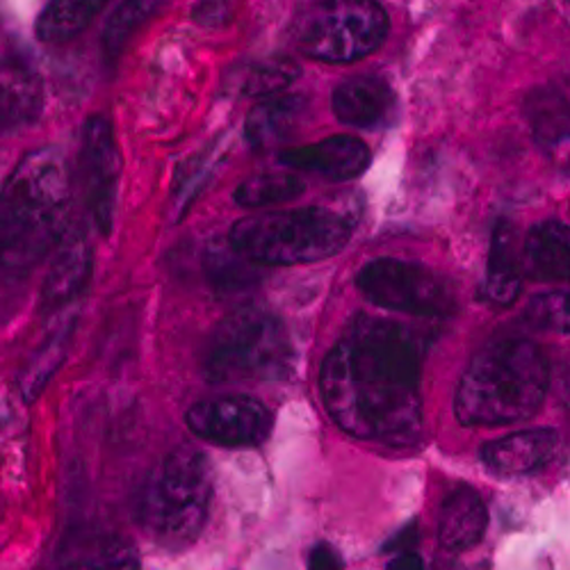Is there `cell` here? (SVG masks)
<instances>
[{
  "instance_id": "cell-1",
  "label": "cell",
  "mask_w": 570,
  "mask_h": 570,
  "mask_svg": "<svg viewBox=\"0 0 570 570\" xmlns=\"http://www.w3.org/2000/svg\"><path fill=\"white\" fill-rule=\"evenodd\" d=\"M420 361V338L411 328L358 315L322 361L326 413L361 441L413 445L422 432Z\"/></svg>"
},
{
  "instance_id": "cell-2",
  "label": "cell",
  "mask_w": 570,
  "mask_h": 570,
  "mask_svg": "<svg viewBox=\"0 0 570 570\" xmlns=\"http://www.w3.org/2000/svg\"><path fill=\"white\" fill-rule=\"evenodd\" d=\"M71 174L58 149L30 151L0 193V267L26 276L60 243L69 226Z\"/></svg>"
},
{
  "instance_id": "cell-3",
  "label": "cell",
  "mask_w": 570,
  "mask_h": 570,
  "mask_svg": "<svg viewBox=\"0 0 570 570\" xmlns=\"http://www.w3.org/2000/svg\"><path fill=\"white\" fill-rule=\"evenodd\" d=\"M550 386L543 350L528 338L498 341L472 358L461 376L454 413L465 426H502L530 420Z\"/></svg>"
},
{
  "instance_id": "cell-4",
  "label": "cell",
  "mask_w": 570,
  "mask_h": 570,
  "mask_svg": "<svg viewBox=\"0 0 570 570\" xmlns=\"http://www.w3.org/2000/svg\"><path fill=\"white\" fill-rule=\"evenodd\" d=\"M210 498L208 456L199 448L178 445L151 472L139 502V522L158 546L185 548L202 534Z\"/></svg>"
},
{
  "instance_id": "cell-5",
  "label": "cell",
  "mask_w": 570,
  "mask_h": 570,
  "mask_svg": "<svg viewBox=\"0 0 570 570\" xmlns=\"http://www.w3.org/2000/svg\"><path fill=\"white\" fill-rule=\"evenodd\" d=\"M350 222L328 208L261 213L235 222L228 243L256 265H306L341 254Z\"/></svg>"
},
{
  "instance_id": "cell-6",
  "label": "cell",
  "mask_w": 570,
  "mask_h": 570,
  "mask_svg": "<svg viewBox=\"0 0 570 570\" xmlns=\"http://www.w3.org/2000/svg\"><path fill=\"white\" fill-rule=\"evenodd\" d=\"M288 331L267 311L240 308L226 317L204 354V374L213 384L281 379L291 372Z\"/></svg>"
},
{
  "instance_id": "cell-7",
  "label": "cell",
  "mask_w": 570,
  "mask_h": 570,
  "mask_svg": "<svg viewBox=\"0 0 570 570\" xmlns=\"http://www.w3.org/2000/svg\"><path fill=\"white\" fill-rule=\"evenodd\" d=\"M391 19L376 0H322L295 23L297 49L317 62L350 65L374 53Z\"/></svg>"
},
{
  "instance_id": "cell-8",
  "label": "cell",
  "mask_w": 570,
  "mask_h": 570,
  "mask_svg": "<svg viewBox=\"0 0 570 570\" xmlns=\"http://www.w3.org/2000/svg\"><path fill=\"white\" fill-rule=\"evenodd\" d=\"M358 293L374 306L411 315H450L456 306L450 283L430 267L376 258L356 274Z\"/></svg>"
},
{
  "instance_id": "cell-9",
  "label": "cell",
  "mask_w": 570,
  "mask_h": 570,
  "mask_svg": "<svg viewBox=\"0 0 570 570\" xmlns=\"http://www.w3.org/2000/svg\"><path fill=\"white\" fill-rule=\"evenodd\" d=\"M187 430L197 439L222 448H249L267 439L269 411L249 395H224L189 406Z\"/></svg>"
},
{
  "instance_id": "cell-10",
  "label": "cell",
  "mask_w": 570,
  "mask_h": 570,
  "mask_svg": "<svg viewBox=\"0 0 570 570\" xmlns=\"http://www.w3.org/2000/svg\"><path fill=\"white\" fill-rule=\"evenodd\" d=\"M80 167L87 189V204L104 235L110 233L115 219L117 180H119V149L112 132V124L97 115L87 119L82 128Z\"/></svg>"
},
{
  "instance_id": "cell-11",
  "label": "cell",
  "mask_w": 570,
  "mask_h": 570,
  "mask_svg": "<svg viewBox=\"0 0 570 570\" xmlns=\"http://www.w3.org/2000/svg\"><path fill=\"white\" fill-rule=\"evenodd\" d=\"M53 252L56 256L41 291L43 313H56L69 306L80 297L91 278V245L80 224L67 226Z\"/></svg>"
},
{
  "instance_id": "cell-12",
  "label": "cell",
  "mask_w": 570,
  "mask_h": 570,
  "mask_svg": "<svg viewBox=\"0 0 570 570\" xmlns=\"http://www.w3.org/2000/svg\"><path fill=\"white\" fill-rule=\"evenodd\" d=\"M56 570H139L135 548L106 530H78L69 534L58 554Z\"/></svg>"
},
{
  "instance_id": "cell-13",
  "label": "cell",
  "mask_w": 570,
  "mask_h": 570,
  "mask_svg": "<svg viewBox=\"0 0 570 570\" xmlns=\"http://www.w3.org/2000/svg\"><path fill=\"white\" fill-rule=\"evenodd\" d=\"M281 163L291 169L315 171L331 180H352L370 167V149L358 137L336 135L311 147L283 151Z\"/></svg>"
},
{
  "instance_id": "cell-14",
  "label": "cell",
  "mask_w": 570,
  "mask_h": 570,
  "mask_svg": "<svg viewBox=\"0 0 570 570\" xmlns=\"http://www.w3.org/2000/svg\"><path fill=\"white\" fill-rule=\"evenodd\" d=\"M559 450V436L552 430H525L491 441L482 450L489 470L507 478L532 474L546 468Z\"/></svg>"
},
{
  "instance_id": "cell-15",
  "label": "cell",
  "mask_w": 570,
  "mask_h": 570,
  "mask_svg": "<svg viewBox=\"0 0 570 570\" xmlns=\"http://www.w3.org/2000/svg\"><path fill=\"white\" fill-rule=\"evenodd\" d=\"M308 112L311 106L304 97H272L258 104L245 121L249 147L263 154L288 145L302 132Z\"/></svg>"
},
{
  "instance_id": "cell-16",
  "label": "cell",
  "mask_w": 570,
  "mask_h": 570,
  "mask_svg": "<svg viewBox=\"0 0 570 570\" xmlns=\"http://www.w3.org/2000/svg\"><path fill=\"white\" fill-rule=\"evenodd\" d=\"M528 117L541 151L557 169L570 174V91L543 89L534 94Z\"/></svg>"
},
{
  "instance_id": "cell-17",
  "label": "cell",
  "mask_w": 570,
  "mask_h": 570,
  "mask_svg": "<svg viewBox=\"0 0 570 570\" xmlns=\"http://www.w3.org/2000/svg\"><path fill=\"white\" fill-rule=\"evenodd\" d=\"M39 76L21 60H0V132L21 130L41 115Z\"/></svg>"
},
{
  "instance_id": "cell-18",
  "label": "cell",
  "mask_w": 570,
  "mask_h": 570,
  "mask_svg": "<svg viewBox=\"0 0 570 570\" xmlns=\"http://www.w3.org/2000/svg\"><path fill=\"white\" fill-rule=\"evenodd\" d=\"M395 108V91L384 78L358 76L345 80L334 91V112L352 128H374L384 124Z\"/></svg>"
},
{
  "instance_id": "cell-19",
  "label": "cell",
  "mask_w": 570,
  "mask_h": 570,
  "mask_svg": "<svg viewBox=\"0 0 570 570\" xmlns=\"http://www.w3.org/2000/svg\"><path fill=\"white\" fill-rule=\"evenodd\" d=\"M522 272L537 281L570 283V228L559 222L537 224L520 249Z\"/></svg>"
},
{
  "instance_id": "cell-20",
  "label": "cell",
  "mask_w": 570,
  "mask_h": 570,
  "mask_svg": "<svg viewBox=\"0 0 570 570\" xmlns=\"http://www.w3.org/2000/svg\"><path fill=\"white\" fill-rule=\"evenodd\" d=\"M489 525V511L474 489L461 487L450 493L441 509L439 541L448 550H465L484 539Z\"/></svg>"
},
{
  "instance_id": "cell-21",
  "label": "cell",
  "mask_w": 570,
  "mask_h": 570,
  "mask_svg": "<svg viewBox=\"0 0 570 570\" xmlns=\"http://www.w3.org/2000/svg\"><path fill=\"white\" fill-rule=\"evenodd\" d=\"M522 288V261L515 243V228L498 222L491 237V256L484 281V299L491 306H511Z\"/></svg>"
},
{
  "instance_id": "cell-22",
  "label": "cell",
  "mask_w": 570,
  "mask_h": 570,
  "mask_svg": "<svg viewBox=\"0 0 570 570\" xmlns=\"http://www.w3.org/2000/svg\"><path fill=\"white\" fill-rule=\"evenodd\" d=\"M110 0H51L37 19V37L43 43H62L85 32Z\"/></svg>"
},
{
  "instance_id": "cell-23",
  "label": "cell",
  "mask_w": 570,
  "mask_h": 570,
  "mask_svg": "<svg viewBox=\"0 0 570 570\" xmlns=\"http://www.w3.org/2000/svg\"><path fill=\"white\" fill-rule=\"evenodd\" d=\"M73 320L60 322L49 338L41 343V347L32 354V358L26 363L21 376H19V391L26 397V402H32L41 395V391L49 386L53 374L62 367L71 341H73Z\"/></svg>"
},
{
  "instance_id": "cell-24",
  "label": "cell",
  "mask_w": 570,
  "mask_h": 570,
  "mask_svg": "<svg viewBox=\"0 0 570 570\" xmlns=\"http://www.w3.org/2000/svg\"><path fill=\"white\" fill-rule=\"evenodd\" d=\"M299 73V65L288 58L249 62L226 76V89L240 94V97H272V94L291 87Z\"/></svg>"
},
{
  "instance_id": "cell-25",
  "label": "cell",
  "mask_w": 570,
  "mask_h": 570,
  "mask_svg": "<svg viewBox=\"0 0 570 570\" xmlns=\"http://www.w3.org/2000/svg\"><path fill=\"white\" fill-rule=\"evenodd\" d=\"M258 267L237 252L228 240H215L206 247L204 269L217 293H243L258 283Z\"/></svg>"
},
{
  "instance_id": "cell-26",
  "label": "cell",
  "mask_w": 570,
  "mask_h": 570,
  "mask_svg": "<svg viewBox=\"0 0 570 570\" xmlns=\"http://www.w3.org/2000/svg\"><path fill=\"white\" fill-rule=\"evenodd\" d=\"M304 189V180L293 171H267L237 185L233 199L243 208H267L299 199Z\"/></svg>"
},
{
  "instance_id": "cell-27",
  "label": "cell",
  "mask_w": 570,
  "mask_h": 570,
  "mask_svg": "<svg viewBox=\"0 0 570 570\" xmlns=\"http://www.w3.org/2000/svg\"><path fill=\"white\" fill-rule=\"evenodd\" d=\"M163 3L165 0H124L104 30V51L108 60L124 53L130 39L160 12Z\"/></svg>"
},
{
  "instance_id": "cell-28",
  "label": "cell",
  "mask_w": 570,
  "mask_h": 570,
  "mask_svg": "<svg viewBox=\"0 0 570 570\" xmlns=\"http://www.w3.org/2000/svg\"><path fill=\"white\" fill-rule=\"evenodd\" d=\"M528 320L539 328L570 334V291L537 295L528 306Z\"/></svg>"
},
{
  "instance_id": "cell-29",
  "label": "cell",
  "mask_w": 570,
  "mask_h": 570,
  "mask_svg": "<svg viewBox=\"0 0 570 570\" xmlns=\"http://www.w3.org/2000/svg\"><path fill=\"white\" fill-rule=\"evenodd\" d=\"M308 570H343V559L328 543H320L308 554Z\"/></svg>"
},
{
  "instance_id": "cell-30",
  "label": "cell",
  "mask_w": 570,
  "mask_h": 570,
  "mask_svg": "<svg viewBox=\"0 0 570 570\" xmlns=\"http://www.w3.org/2000/svg\"><path fill=\"white\" fill-rule=\"evenodd\" d=\"M420 541V528L417 522H409L404 530H400L386 546V552H395V554H404V552H415V546Z\"/></svg>"
},
{
  "instance_id": "cell-31",
  "label": "cell",
  "mask_w": 570,
  "mask_h": 570,
  "mask_svg": "<svg viewBox=\"0 0 570 570\" xmlns=\"http://www.w3.org/2000/svg\"><path fill=\"white\" fill-rule=\"evenodd\" d=\"M386 570H424V563L415 552H404V554H395Z\"/></svg>"
}]
</instances>
